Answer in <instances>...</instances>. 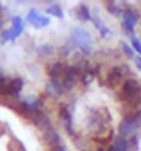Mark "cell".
Instances as JSON below:
<instances>
[{"instance_id": "cell-1", "label": "cell", "mask_w": 141, "mask_h": 151, "mask_svg": "<svg viewBox=\"0 0 141 151\" xmlns=\"http://www.w3.org/2000/svg\"><path fill=\"white\" fill-rule=\"evenodd\" d=\"M86 125H88V129H89L92 133L94 135H102L108 129V125H110V117H108V113L103 111L100 109H92L88 114V118H86Z\"/></svg>"}, {"instance_id": "cell-2", "label": "cell", "mask_w": 141, "mask_h": 151, "mask_svg": "<svg viewBox=\"0 0 141 151\" xmlns=\"http://www.w3.org/2000/svg\"><path fill=\"white\" fill-rule=\"evenodd\" d=\"M71 39L74 41V44L79 48V51L84 55H89L92 52V37L90 33L84 29L82 26H74L71 29Z\"/></svg>"}, {"instance_id": "cell-3", "label": "cell", "mask_w": 141, "mask_h": 151, "mask_svg": "<svg viewBox=\"0 0 141 151\" xmlns=\"http://www.w3.org/2000/svg\"><path fill=\"white\" fill-rule=\"evenodd\" d=\"M122 98L127 104L130 106H136L140 103L141 100V85L138 84L137 80L127 78L123 83L122 88Z\"/></svg>"}, {"instance_id": "cell-4", "label": "cell", "mask_w": 141, "mask_h": 151, "mask_svg": "<svg viewBox=\"0 0 141 151\" xmlns=\"http://www.w3.org/2000/svg\"><path fill=\"white\" fill-rule=\"evenodd\" d=\"M141 128V113H136V114H130L123 118L121 124H119V132L121 136H132Z\"/></svg>"}, {"instance_id": "cell-5", "label": "cell", "mask_w": 141, "mask_h": 151, "mask_svg": "<svg viewBox=\"0 0 141 151\" xmlns=\"http://www.w3.org/2000/svg\"><path fill=\"white\" fill-rule=\"evenodd\" d=\"M129 73V68H126L125 65H121V66H115L108 72L107 74V84L110 87H115L121 83L122 80L125 78V76Z\"/></svg>"}, {"instance_id": "cell-6", "label": "cell", "mask_w": 141, "mask_h": 151, "mask_svg": "<svg viewBox=\"0 0 141 151\" xmlns=\"http://www.w3.org/2000/svg\"><path fill=\"white\" fill-rule=\"evenodd\" d=\"M123 22H122V28L125 30L126 35H130L133 36V32H134V26L137 25L138 22V15L137 12L133 11V10H125L123 11Z\"/></svg>"}, {"instance_id": "cell-7", "label": "cell", "mask_w": 141, "mask_h": 151, "mask_svg": "<svg viewBox=\"0 0 141 151\" xmlns=\"http://www.w3.org/2000/svg\"><path fill=\"white\" fill-rule=\"evenodd\" d=\"M26 18H28L29 22L37 29L45 28V26H48V25L51 24V19H49L48 17L40 14L37 10H34V8H31L30 11L28 12V17H26Z\"/></svg>"}, {"instance_id": "cell-8", "label": "cell", "mask_w": 141, "mask_h": 151, "mask_svg": "<svg viewBox=\"0 0 141 151\" xmlns=\"http://www.w3.org/2000/svg\"><path fill=\"white\" fill-rule=\"evenodd\" d=\"M66 66L63 63H59V62H56V63H52L49 68H48V74H49V77H51L52 81H58V83H60V80H63V76H64V73H66Z\"/></svg>"}, {"instance_id": "cell-9", "label": "cell", "mask_w": 141, "mask_h": 151, "mask_svg": "<svg viewBox=\"0 0 141 151\" xmlns=\"http://www.w3.org/2000/svg\"><path fill=\"white\" fill-rule=\"evenodd\" d=\"M59 117H60V121H62L64 129H66L69 133H71V132H73V129H71V127H73V117H71V113L67 106H62V107H60Z\"/></svg>"}, {"instance_id": "cell-10", "label": "cell", "mask_w": 141, "mask_h": 151, "mask_svg": "<svg viewBox=\"0 0 141 151\" xmlns=\"http://www.w3.org/2000/svg\"><path fill=\"white\" fill-rule=\"evenodd\" d=\"M92 21H93L94 28L99 30V33H100V36H102V37L108 39V37L112 36V30H111V29L106 25V22H103L99 17H93V18H92Z\"/></svg>"}, {"instance_id": "cell-11", "label": "cell", "mask_w": 141, "mask_h": 151, "mask_svg": "<svg viewBox=\"0 0 141 151\" xmlns=\"http://www.w3.org/2000/svg\"><path fill=\"white\" fill-rule=\"evenodd\" d=\"M24 28H25L24 19H22L19 15H14V17H12V26H11V29H10L11 36H12V40L16 39L18 36H21V33L24 32Z\"/></svg>"}, {"instance_id": "cell-12", "label": "cell", "mask_w": 141, "mask_h": 151, "mask_svg": "<svg viewBox=\"0 0 141 151\" xmlns=\"http://www.w3.org/2000/svg\"><path fill=\"white\" fill-rule=\"evenodd\" d=\"M24 88V80L21 77H16V78H10V83H8V95L11 96H18Z\"/></svg>"}, {"instance_id": "cell-13", "label": "cell", "mask_w": 141, "mask_h": 151, "mask_svg": "<svg viewBox=\"0 0 141 151\" xmlns=\"http://www.w3.org/2000/svg\"><path fill=\"white\" fill-rule=\"evenodd\" d=\"M74 14H75V17H77V19H79L81 22H88V21L92 19L89 8H88V6H86V4H84V3H81V4H78V6H77Z\"/></svg>"}, {"instance_id": "cell-14", "label": "cell", "mask_w": 141, "mask_h": 151, "mask_svg": "<svg viewBox=\"0 0 141 151\" xmlns=\"http://www.w3.org/2000/svg\"><path fill=\"white\" fill-rule=\"evenodd\" d=\"M45 88H47L48 93H49L51 96H54V98H59V96L63 93L62 84L58 83V81H52V80H49V81L47 83V85H45Z\"/></svg>"}, {"instance_id": "cell-15", "label": "cell", "mask_w": 141, "mask_h": 151, "mask_svg": "<svg viewBox=\"0 0 141 151\" xmlns=\"http://www.w3.org/2000/svg\"><path fill=\"white\" fill-rule=\"evenodd\" d=\"M112 148L115 151H127V148H129V143H127V140H126L125 137L118 136V137H115V140H114Z\"/></svg>"}, {"instance_id": "cell-16", "label": "cell", "mask_w": 141, "mask_h": 151, "mask_svg": "<svg viewBox=\"0 0 141 151\" xmlns=\"http://www.w3.org/2000/svg\"><path fill=\"white\" fill-rule=\"evenodd\" d=\"M47 12L48 14H51V15H54V17H56V18H59V19H62L63 17H64L62 7H60L59 4H51V6H48Z\"/></svg>"}, {"instance_id": "cell-17", "label": "cell", "mask_w": 141, "mask_h": 151, "mask_svg": "<svg viewBox=\"0 0 141 151\" xmlns=\"http://www.w3.org/2000/svg\"><path fill=\"white\" fill-rule=\"evenodd\" d=\"M107 8H108L110 14H112V15H115V17L122 15L123 11H125V10L121 7V4H118V3H108L107 4Z\"/></svg>"}, {"instance_id": "cell-18", "label": "cell", "mask_w": 141, "mask_h": 151, "mask_svg": "<svg viewBox=\"0 0 141 151\" xmlns=\"http://www.w3.org/2000/svg\"><path fill=\"white\" fill-rule=\"evenodd\" d=\"M52 52H54V48H52L51 44H48V43L40 45V48H39V55L43 56V58H47V56L52 55Z\"/></svg>"}, {"instance_id": "cell-19", "label": "cell", "mask_w": 141, "mask_h": 151, "mask_svg": "<svg viewBox=\"0 0 141 151\" xmlns=\"http://www.w3.org/2000/svg\"><path fill=\"white\" fill-rule=\"evenodd\" d=\"M122 48H123V51H125V54L127 56H129V58H134V51H133V48L130 47L129 44L126 43V41H122Z\"/></svg>"}, {"instance_id": "cell-20", "label": "cell", "mask_w": 141, "mask_h": 151, "mask_svg": "<svg viewBox=\"0 0 141 151\" xmlns=\"http://www.w3.org/2000/svg\"><path fill=\"white\" fill-rule=\"evenodd\" d=\"M132 45H133V51L136 50V51L140 54V56H141V41L138 40V37H136L134 35L132 36Z\"/></svg>"}, {"instance_id": "cell-21", "label": "cell", "mask_w": 141, "mask_h": 151, "mask_svg": "<svg viewBox=\"0 0 141 151\" xmlns=\"http://www.w3.org/2000/svg\"><path fill=\"white\" fill-rule=\"evenodd\" d=\"M7 41H12V36H11L10 29H8V30H4V32L1 33V44H6Z\"/></svg>"}, {"instance_id": "cell-22", "label": "cell", "mask_w": 141, "mask_h": 151, "mask_svg": "<svg viewBox=\"0 0 141 151\" xmlns=\"http://www.w3.org/2000/svg\"><path fill=\"white\" fill-rule=\"evenodd\" d=\"M133 59H134V63H136V68H137L138 70H141V56L140 55H136Z\"/></svg>"}, {"instance_id": "cell-23", "label": "cell", "mask_w": 141, "mask_h": 151, "mask_svg": "<svg viewBox=\"0 0 141 151\" xmlns=\"http://www.w3.org/2000/svg\"><path fill=\"white\" fill-rule=\"evenodd\" d=\"M1 26H3V21L0 19V29H1Z\"/></svg>"}, {"instance_id": "cell-24", "label": "cell", "mask_w": 141, "mask_h": 151, "mask_svg": "<svg viewBox=\"0 0 141 151\" xmlns=\"http://www.w3.org/2000/svg\"><path fill=\"white\" fill-rule=\"evenodd\" d=\"M107 151H115V150H114L112 147H110V148H108V150H107Z\"/></svg>"}, {"instance_id": "cell-25", "label": "cell", "mask_w": 141, "mask_h": 151, "mask_svg": "<svg viewBox=\"0 0 141 151\" xmlns=\"http://www.w3.org/2000/svg\"><path fill=\"white\" fill-rule=\"evenodd\" d=\"M99 151H106V150H99Z\"/></svg>"}, {"instance_id": "cell-26", "label": "cell", "mask_w": 141, "mask_h": 151, "mask_svg": "<svg viewBox=\"0 0 141 151\" xmlns=\"http://www.w3.org/2000/svg\"><path fill=\"white\" fill-rule=\"evenodd\" d=\"M0 10H1V6H0Z\"/></svg>"}]
</instances>
